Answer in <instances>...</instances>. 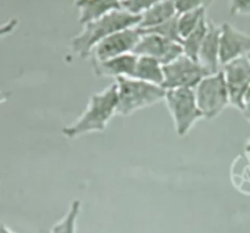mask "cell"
Returning a JSON list of instances; mask_svg holds the SVG:
<instances>
[{
	"mask_svg": "<svg viewBox=\"0 0 250 233\" xmlns=\"http://www.w3.org/2000/svg\"><path fill=\"white\" fill-rule=\"evenodd\" d=\"M118 91L117 83H113L101 92L93 93L83 114L70 126L62 129L66 138H78L83 134L103 131L117 113Z\"/></svg>",
	"mask_w": 250,
	"mask_h": 233,
	"instance_id": "6da1fadb",
	"label": "cell"
},
{
	"mask_svg": "<svg viewBox=\"0 0 250 233\" xmlns=\"http://www.w3.org/2000/svg\"><path fill=\"white\" fill-rule=\"evenodd\" d=\"M140 15L131 14L124 9L112 11L97 20L83 25L81 32L71 40V49L80 58L90 57L93 47L98 42L118 31L136 27L140 23Z\"/></svg>",
	"mask_w": 250,
	"mask_h": 233,
	"instance_id": "7a4b0ae2",
	"label": "cell"
},
{
	"mask_svg": "<svg viewBox=\"0 0 250 233\" xmlns=\"http://www.w3.org/2000/svg\"><path fill=\"white\" fill-rule=\"evenodd\" d=\"M115 83L118 91L117 113L119 115H130L141 108L165 100L166 90L160 85L133 78H118Z\"/></svg>",
	"mask_w": 250,
	"mask_h": 233,
	"instance_id": "3957f363",
	"label": "cell"
},
{
	"mask_svg": "<svg viewBox=\"0 0 250 233\" xmlns=\"http://www.w3.org/2000/svg\"><path fill=\"white\" fill-rule=\"evenodd\" d=\"M166 105L173 118L175 131L179 136H185L196 122L204 118L196 103L194 88H173L166 91Z\"/></svg>",
	"mask_w": 250,
	"mask_h": 233,
	"instance_id": "277c9868",
	"label": "cell"
},
{
	"mask_svg": "<svg viewBox=\"0 0 250 233\" xmlns=\"http://www.w3.org/2000/svg\"><path fill=\"white\" fill-rule=\"evenodd\" d=\"M196 103L204 118L213 119L229 105L227 85L222 70L208 75L195 86Z\"/></svg>",
	"mask_w": 250,
	"mask_h": 233,
	"instance_id": "5b68a950",
	"label": "cell"
},
{
	"mask_svg": "<svg viewBox=\"0 0 250 233\" xmlns=\"http://www.w3.org/2000/svg\"><path fill=\"white\" fill-rule=\"evenodd\" d=\"M208 74L205 69L187 55H180L175 61L163 65L162 87L167 90L173 88H195V86Z\"/></svg>",
	"mask_w": 250,
	"mask_h": 233,
	"instance_id": "8992f818",
	"label": "cell"
},
{
	"mask_svg": "<svg viewBox=\"0 0 250 233\" xmlns=\"http://www.w3.org/2000/svg\"><path fill=\"white\" fill-rule=\"evenodd\" d=\"M143 35V30L138 26L113 33L93 47L91 52L92 62H103L110 58L133 53Z\"/></svg>",
	"mask_w": 250,
	"mask_h": 233,
	"instance_id": "52a82bcc",
	"label": "cell"
},
{
	"mask_svg": "<svg viewBox=\"0 0 250 233\" xmlns=\"http://www.w3.org/2000/svg\"><path fill=\"white\" fill-rule=\"evenodd\" d=\"M222 73L229 95V105L242 109L243 98L250 88V64L247 57L238 58L222 65Z\"/></svg>",
	"mask_w": 250,
	"mask_h": 233,
	"instance_id": "ba28073f",
	"label": "cell"
},
{
	"mask_svg": "<svg viewBox=\"0 0 250 233\" xmlns=\"http://www.w3.org/2000/svg\"><path fill=\"white\" fill-rule=\"evenodd\" d=\"M133 53L139 57L155 58L162 65L184 54L182 43L173 42L155 33H144Z\"/></svg>",
	"mask_w": 250,
	"mask_h": 233,
	"instance_id": "9c48e42d",
	"label": "cell"
},
{
	"mask_svg": "<svg viewBox=\"0 0 250 233\" xmlns=\"http://www.w3.org/2000/svg\"><path fill=\"white\" fill-rule=\"evenodd\" d=\"M250 52V35L237 30L230 23L221 25L220 63L221 66L238 58L247 57Z\"/></svg>",
	"mask_w": 250,
	"mask_h": 233,
	"instance_id": "30bf717a",
	"label": "cell"
},
{
	"mask_svg": "<svg viewBox=\"0 0 250 233\" xmlns=\"http://www.w3.org/2000/svg\"><path fill=\"white\" fill-rule=\"evenodd\" d=\"M220 38L221 26H217L215 22L208 20V32L198 54V63L205 69L208 75H212L221 70Z\"/></svg>",
	"mask_w": 250,
	"mask_h": 233,
	"instance_id": "8fae6325",
	"label": "cell"
},
{
	"mask_svg": "<svg viewBox=\"0 0 250 233\" xmlns=\"http://www.w3.org/2000/svg\"><path fill=\"white\" fill-rule=\"evenodd\" d=\"M138 55L128 53L119 57L110 58L103 62H92L93 70L98 76H112V78H134Z\"/></svg>",
	"mask_w": 250,
	"mask_h": 233,
	"instance_id": "7c38bea8",
	"label": "cell"
},
{
	"mask_svg": "<svg viewBox=\"0 0 250 233\" xmlns=\"http://www.w3.org/2000/svg\"><path fill=\"white\" fill-rule=\"evenodd\" d=\"M75 6L80 13L79 21L81 25L123 9L122 0H75Z\"/></svg>",
	"mask_w": 250,
	"mask_h": 233,
	"instance_id": "4fadbf2b",
	"label": "cell"
},
{
	"mask_svg": "<svg viewBox=\"0 0 250 233\" xmlns=\"http://www.w3.org/2000/svg\"><path fill=\"white\" fill-rule=\"evenodd\" d=\"M177 15L178 13L175 9L174 0H163L141 14V20L138 27H140L143 31L150 30V28L156 27Z\"/></svg>",
	"mask_w": 250,
	"mask_h": 233,
	"instance_id": "5bb4252c",
	"label": "cell"
},
{
	"mask_svg": "<svg viewBox=\"0 0 250 233\" xmlns=\"http://www.w3.org/2000/svg\"><path fill=\"white\" fill-rule=\"evenodd\" d=\"M133 79L162 86L163 65L155 58L139 57L138 55V63H136L135 74H134Z\"/></svg>",
	"mask_w": 250,
	"mask_h": 233,
	"instance_id": "9a60e30c",
	"label": "cell"
},
{
	"mask_svg": "<svg viewBox=\"0 0 250 233\" xmlns=\"http://www.w3.org/2000/svg\"><path fill=\"white\" fill-rule=\"evenodd\" d=\"M208 18H205L190 35L182 40V47L184 55H187L188 58H190V59L195 62H198L199 50H200L204 38H205L206 32H208Z\"/></svg>",
	"mask_w": 250,
	"mask_h": 233,
	"instance_id": "2e32d148",
	"label": "cell"
},
{
	"mask_svg": "<svg viewBox=\"0 0 250 233\" xmlns=\"http://www.w3.org/2000/svg\"><path fill=\"white\" fill-rule=\"evenodd\" d=\"M206 18V9H195V10L187 11V13L178 14L177 26L178 32H179L180 38H185L190 35L199 25L201 21Z\"/></svg>",
	"mask_w": 250,
	"mask_h": 233,
	"instance_id": "e0dca14e",
	"label": "cell"
},
{
	"mask_svg": "<svg viewBox=\"0 0 250 233\" xmlns=\"http://www.w3.org/2000/svg\"><path fill=\"white\" fill-rule=\"evenodd\" d=\"M81 211V201L74 200L68 212L54 223L50 233H78V217Z\"/></svg>",
	"mask_w": 250,
	"mask_h": 233,
	"instance_id": "ac0fdd59",
	"label": "cell"
},
{
	"mask_svg": "<svg viewBox=\"0 0 250 233\" xmlns=\"http://www.w3.org/2000/svg\"><path fill=\"white\" fill-rule=\"evenodd\" d=\"M177 16H174L170 20L166 21V22L161 23V25L156 26V27L150 28V30L143 31L144 33H155V35L165 37L167 40L173 41V42L182 43V38H180L179 32H178V26H177Z\"/></svg>",
	"mask_w": 250,
	"mask_h": 233,
	"instance_id": "d6986e66",
	"label": "cell"
},
{
	"mask_svg": "<svg viewBox=\"0 0 250 233\" xmlns=\"http://www.w3.org/2000/svg\"><path fill=\"white\" fill-rule=\"evenodd\" d=\"M163 0H123L122 8L135 15H141L145 10L152 8Z\"/></svg>",
	"mask_w": 250,
	"mask_h": 233,
	"instance_id": "ffe728a7",
	"label": "cell"
},
{
	"mask_svg": "<svg viewBox=\"0 0 250 233\" xmlns=\"http://www.w3.org/2000/svg\"><path fill=\"white\" fill-rule=\"evenodd\" d=\"M213 0H174L178 14L195 10V9H208Z\"/></svg>",
	"mask_w": 250,
	"mask_h": 233,
	"instance_id": "44dd1931",
	"label": "cell"
},
{
	"mask_svg": "<svg viewBox=\"0 0 250 233\" xmlns=\"http://www.w3.org/2000/svg\"><path fill=\"white\" fill-rule=\"evenodd\" d=\"M229 14L250 16V0H230Z\"/></svg>",
	"mask_w": 250,
	"mask_h": 233,
	"instance_id": "7402d4cb",
	"label": "cell"
},
{
	"mask_svg": "<svg viewBox=\"0 0 250 233\" xmlns=\"http://www.w3.org/2000/svg\"><path fill=\"white\" fill-rule=\"evenodd\" d=\"M18 25H19L18 19H10L8 22L0 25V38L5 37V36L13 33L14 31L16 30V27H18Z\"/></svg>",
	"mask_w": 250,
	"mask_h": 233,
	"instance_id": "603a6c76",
	"label": "cell"
},
{
	"mask_svg": "<svg viewBox=\"0 0 250 233\" xmlns=\"http://www.w3.org/2000/svg\"><path fill=\"white\" fill-rule=\"evenodd\" d=\"M240 112L243 113L244 118L250 123V88L247 91L244 98H243V105Z\"/></svg>",
	"mask_w": 250,
	"mask_h": 233,
	"instance_id": "cb8c5ba5",
	"label": "cell"
},
{
	"mask_svg": "<svg viewBox=\"0 0 250 233\" xmlns=\"http://www.w3.org/2000/svg\"><path fill=\"white\" fill-rule=\"evenodd\" d=\"M0 233H15L10 230V228L6 227L3 222H0Z\"/></svg>",
	"mask_w": 250,
	"mask_h": 233,
	"instance_id": "d4e9b609",
	"label": "cell"
},
{
	"mask_svg": "<svg viewBox=\"0 0 250 233\" xmlns=\"http://www.w3.org/2000/svg\"><path fill=\"white\" fill-rule=\"evenodd\" d=\"M245 150H247V152H250V140L248 141V144H247V148H245Z\"/></svg>",
	"mask_w": 250,
	"mask_h": 233,
	"instance_id": "484cf974",
	"label": "cell"
},
{
	"mask_svg": "<svg viewBox=\"0 0 250 233\" xmlns=\"http://www.w3.org/2000/svg\"><path fill=\"white\" fill-rule=\"evenodd\" d=\"M247 59H248V61H249V64H250V52L248 53V55H247Z\"/></svg>",
	"mask_w": 250,
	"mask_h": 233,
	"instance_id": "4316f807",
	"label": "cell"
},
{
	"mask_svg": "<svg viewBox=\"0 0 250 233\" xmlns=\"http://www.w3.org/2000/svg\"><path fill=\"white\" fill-rule=\"evenodd\" d=\"M122 1H123V0H122Z\"/></svg>",
	"mask_w": 250,
	"mask_h": 233,
	"instance_id": "83f0119b",
	"label": "cell"
}]
</instances>
